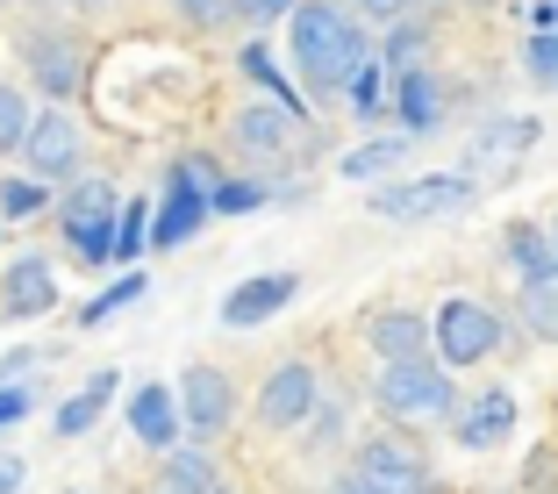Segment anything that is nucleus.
I'll list each match as a JSON object with an SVG mask.
<instances>
[{
    "mask_svg": "<svg viewBox=\"0 0 558 494\" xmlns=\"http://www.w3.org/2000/svg\"><path fill=\"white\" fill-rule=\"evenodd\" d=\"M501 258H509L523 280H544V273H558L551 222H509V230H501Z\"/></svg>",
    "mask_w": 558,
    "mask_h": 494,
    "instance_id": "obj_20",
    "label": "nucleus"
},
{
    "mask_svg": "<svg viewBox=\"0 0 558 494\" xmlns=\"http://www.w3.org/2000/svg\"><path fill=\"white\" fill-rule=\"evenodd\" d=\"M15 58H22V72H29L58 108L86 86V44L72 36V22H50V15L22 22V29H15Z\"/></svg>",
    "mask_w": 558,
    "mask_h": 494,
    "instance_id": "obj_3",
    "label": "nucleus"
},
{
    "mask_svg": "<svg viewBox=\"0 0 558 494\" xmlns=\"http://www.w3.org/2000/svg\"><path fill=\"white\" fill-rule=\"evenodd\" d=\"M230 136H236L244 158H287V144L301 136V116H294V108H279V100H251L244 116L230 122Z\"/></svg>",
    "mask_w": 558,
    "mask_h": 494,
    "instance_id": "obj_17",
    "label": "nucleus"
},
{
    "mask_svg": "<svg viewBox=\"0 0 558 494\" xmlns=\"http://www.w3.org/2000/svg\"><path fill=\"white\" fill-rule=\"evenodd\" d=\"M294 294H301L294 273H251V280H236L230 294H222V309H215V315H222V329H258V323H272Z\"/></svg>",
    "mask_w": 558,
    "mask_h": 494,
    "instance_id": "obj_14",
    "label": "nucleus"
},
{
    "mask_svg": "<svg viewBox=\"0 0 558 494\" xmlns=\"http://www.w3.org/2000/svg\"><path fill=\"white\" fill-rule=\"evenodd\" d=\"M451 437H459V451H494V445H509V437H515V395H509V387H480V395L459 409Z\"/></svg>",
    "mask_w": 558,
    "mask_h": 494,
    "instance_id": "obj_16",
    "label": "nucleus"
},
{
    "mask_svg": "<svg viewBox=\"0 0 558 494\" xmlns=\"http://www.w3.org/2000/svg\"><path fill=\"white\" fill-rule=\"evenodd\" d=\"M29 409H36L29 379H8V387H0V437H8L15 423H29Z\"/></svg>",
    "mask_w": 558,
    "mask_h": 494,
    "instance_id": "obj_34",
    "label": "nucleus"
},
{
    "mask_svg": "<svg viewBox=\"0 0 558 494\" xmlns=\"http://www.w3.org/2000/svg\"><path fill=\"white\" fill-rule=\"evenodd\" d=\"M215 215V186L194 180L180 158L165 172V194H158V215H150V251H180L186 237H201V222Z\"/></svg>",
    "mask_w": 558,
    "mask_h": 494,
    "instance_id": "obj_7",
    "label": "nucleus"
},
{
    "mask_svg": "<svg viewBox=\"0 0 558 494\" xmlns=\"http://www.w3.org/2000/svg\"><path fill=\"white\" fill-rule=\"evenodd\" d=\"M365 345L379 351V365H409V359L437 351V329L415 309H379V315H365Z\"/></svg>",
    "mask_w": 558,
    "mask_h": 494,
    "instance_id": "obj_15",
    "label": "nucleus"
},
{
    "mask_svg": "<svg viewBox=\"0 0 558 494\" xmlns=\"http://www.w3.org/2000/svg\"><path fill=\"white\" fill-rule=\"evenodd\" d=\"M172 387H180L186 445H215V437L236 423V387H230V373H222V365H186Z\"/></svg>",
    "mask_w": 558,
    "mask_h": 494,
    "instance_id": "obj_8",
    "label": "nucleus"
},
{
    "mask_svg": "<svg viewBox=\"0 0 558 494\" xmlns=\"http://www.w3.org/2000/svg\"><path fill=\"white\" fill-rule=\"evenodd\" d=\"M44 208H50V186L36 180V172H8V180H0V215H8V222H36Z\"/></svg>",
    "mask_w": 558,
    "mask_h": 494,
    "instance_id": "obj_28",
    "label": "nucleus"
},
{
    "mask_svg": "<svg viewBox=\"0 0 558 494\" xmlns=\"http://www.w3.org/2000/svg\"><path fill=\"white\" fill-rule=\"evenodd\" d=\"M294 8H301V0H236V15H244V22H287Z\"/></svg>",
    "mask_w": 558,
    "mask_h": 494,
    "instance_id": "obj_36",
    "label": "nucleus"
},
{
    "mask_svg": "<svg viewBox=\"0 0 558 494\" xmlns=\"http://www.w3.org/2000/svg\"><path fill=\"white\" fill-rule=\"evenodd\" d=\"M236 72H244V80H251V86H258V94H265V100H279V108H294V116H301V122H308V94H301V86H294V80H287V72H279V58H272V50H265V44H258V36H251V44H244V50H236Z\"/></svg>",
    "mask_w": 558,
    "mask_h": 494,
    "instance_id": "obj_19",
    "label": "nucleus"
},
{
    "mask_svg": "<svg viewBox=\"0 0 558 494\" xmlns=\"http://www.w3.org/2000/svg\"><path fill=\"white\" fill-rule=\"evenodd\" d=\"M50 309H58V273H50V258L22 251V258L0 273V315H8V323H44Z\"/></svg>",
    "mask_w": 558,
    "mask_h": 494,
    "instance_id": "obj_11",
    "label": "nucleus"
},
{
    "mask_svg": "<svg viewBox=\"0 0 558 494\" xmlns=\"http://www.w3.org/2000/svg\"><path fill=\"white\" fill-rule=\"evenodd\" d=\"M130 437L150 451H180L186 445V415H180V387H165V379H144L130 395Z\"/></svg>",
    "mask_w": 558,
    "mask_h": 494,
    "instance_id": "obj_12",
    "label": "nucleus"
},
{
    "mask_svg": "<svg viewBox=\"0 0 558 494\" xmlns=\"http://www.w3.org/2000/svg\"><path fill=\"white\" fill-rule=\"evenodd\" d=\"M329 494H379V487H373V480H359V473H344V480H337Z\"/></svg>",
    "mask_w": 558,
    "mask_h": 494,
    "instance_id": "obj_39",
    "label": "nucleus"
},
{
    "mask_svg": "<svg viewBox=\"0 0 558 494\" xmlns=\"http://www.w3.org/2000/svg\"><path fill=\"white\" fill-rule=\"evenodd\" d=\"M144 294H150V280H144V273H136V265H130V273H116V280L100 287V294L86 301V309L72 315V323H80V329H100V323H116L122 309H136V301H144Z\"/></svg>",
    "mask_w": 558,
    "mask_h": 494,
    "instance_id": "obj_23",
    "label": "nucleus"
},
{
    "mask_svg": "<svg viewBox=\"0 0 558 494\" xmlns=\"http://www.w3.org/2000/svg\"><path fill=\"white\" fill-rule=\"evenodd\" d=\"M29 172L36 180H80V158H86V136H80V122H72V108H44L36 116V130H29Z\"/></svg>",
    "mask_w": 558,
    "mask_h": 494,
    "instance_id": "obj_10",
    "label": "nucleus"
},
{
    "mask_svg": "<svg viewBox=\"0 0 558 494\" xmlns=\"http://www.w3.org/2000/svg\"><path fill=\"white\" fill-rule=\"evenodd\" d=\"M108 401H116V373L100 365V373L86 379L80 395H65V401H58V423H50V430H58V437H86V430L100 423V409H108Z\"/></svg>",
    "mask_w": 558,
    "mask_h": 494,
    "instance_id": "obj_22",
    "label": "nucleus"
},
{
    "mask_svg": "<svg viewBox=\"0 0 558 494\" xmlns=\"http://www.w3.org/2000/svg\"><path fill=\"white\" fill-rule=\"evenodd\" d=\"M359 480H373L379 494H437L429 487V466L415 459L401 437H365L359 445V466H351Z\"/></svg>",
    "mask_w": 558,
    "mask_h": 494,
    "instance_id": "obj_13",
    "label": "nucleus"
},
{
    "mask_svg": "<svg viewBox=\"0 0 558 494\" xmlns=\"http://www.w3.org/2000/svg\"><path fill=\"white\" fill-rule=\"evenodd\" d=\"M423 50H429L423 22H395V36H387V50H379V65H387V72H415V65H423Z\"/></svg>",
    "mask_w": 558,
    "mask_h": 494,
    "instance_id": "obj_32",
    "label": "nucleus"
},
{
    "mask_svg": "<svg viewBox=\"0 0 558 494\" xmlns=\"http://www.w3.org/2000/svg\"><path fill=\"white\" fill-rule=\"evenodd\" d=\"M523 323L537 329V337H551V345H558V273L523 280Z\"/></svg>",
    "mask_w": 558,
    "mask_h": 494,
    "instance_id": "obj_31",
    "label": "nucleus"
},
{
    "mask_svg": "<svg viewBox=\"0 0 558 494\" xmlns=\"http://www.w3.org/2000/svg\"><path fill=\"white\" fill-rule=\"evenodd\" d=\"M365 208L379 222H437V215H459L473 208V172H423V180H395L365 194Z\"/></svg>",
    "mask_w": 558,
    "mask_h": 494,
    "instance_id": "obj_5",
    "label": "nucleus"
},
{
    "mask_svg": "<svg viewBox=\"0 0 558 494\" xmlns=\"http://www.w3.org/2000/svg\"><path fill=\"white\" fill-rule=\"evenodd\" d=\"M180 15L194 29H222V22H236V0H180Z\"/></svg>",
    "mask_w": 558,
    "mask_h": 494,
    "instance_id": "obj_35",
    "label": "nucleus"
},
{
    "mask_svg": "<svg viewBox=\"0 0 558 494\" xmlns=\"http://www.w3.org/2000/svg\"><path fill=\"white\" fill-rule=\"evenodd\" d=\"M315 409H323V379H315L308 359H287V365L265 373V387H258V423L265 430H301V423H315Z\"/></svg>",
    "mask_w": 558,
    "mask_h": 494,
    "instance_id": "obj_9",
    "label": "nucleus"
},
{
    "mask_svg": "<svg viewBox=\"0 0 558 494\" xmlns=\"http://www.w3.org/2000/svg\"><path fill=\"white\" fill-rule=\"evenodd\" d=\"M150 215H158V201H150V194L122 201V222H116V265H122V273L150 251Z\"/></svg>",
    "mask_w": 558,
    "mask_h": 494,
    "instance_id": "obj_27",
    "label": "nucleus"
},
{
    "mask_svg": "<svg viewBox=\"0 0 558 494\" xmlns=\"http://www.w3.org/2000/svg\"><path fill=\"white\" fill-rule=\"evenodd\" d=\"M44 108H29V94H22V80H0V158H15V150H29V130Z\"/></svg>",
    "mask_w": 558,
    "mask_h": 494,
    "instance_id": "obj_26",
    "label": "nucleus"
},
{
    "mask_svg": "<svg viewBox=\"0 0 558 494\" xmlns=\"http://www.w3.org/2000/svg\"><path fill=\"white\" fill-rule=\"evenodd\" d=\"M537 122H530V116H501V122H487V130H480V165H509V158H523V150L530 144H537Z\"/></svg>",
    "mask_w": 558,
    "mask_h": 494,
    "instance_id": "obj_24",
    "label": "nucleus"
},
{
    "mask_svg": "<svg viewBox=\"0 0 558 494\" xmlns=\"http://www.w3.org/2000/svg\"><path fill=\"white\" fill-rule=\"evenodd\" d=\"M0 8H8V0H0Z\"/></svg>",
    "mask_w": 558,
    "mask_h": 494,
    "instance_id": "obj_42",
    "label": "nucleus"
},
{
    "mask_svg": "<svg viewBox=\"0 0 558 494\" xmlns=\"http://www.w3.org/2000/svg\"><path fill=\"white\" fill-rule=\"evenodd\" d=\"M344 100L359 108V116H387V108H395V72L379 65V58H373V65H359V80L344 86Z\"/></svg>",
    "mask_w": 558,
    "mask_h": 494,
    "instance_id": "obj_30",
    "label": "nucleus"
},
{
    "mask_svg": "<svg viewBox=\"0 0 558 494\" xmlns=\"http://www.w3.org/2000/svg\"><path fill=\"white\" fill-rule=\"evenodd\" d=\"M158 487L165 494H222V473H215V459L201 445H180V451H165Z\"/></svg>",
    "mask_w": 558,
    "mask_h": 494,
    "instance_id": "obj_21",
    "label": "nucleus"
},
{
    "mask_svg": "<svg viewBox=\"0 0 558 494\" xmlns=\"http://www.w3.org/2000/svg\"><path fill=\"white\" fill-rule=\"evenodd\" d=\"M409 8H415V0H359V15H365V22H401Z\"/></svg>",
    "mask_w": 558,
    "mask_h": 494,
    "instance_id": "obj_37",
    "label": "nucleus"
},
{
    "mask_svg": "<svg viewBox=\"0 0 558 494\" xmlns=\"http://www.w3.org/2000/svg\"><path fill=\"white\" fill-rule=\"evenodd\" d=\"M409 144H415V136H373V144H351L344 158H337V172H344V180H379V172H395V165L409 158Z\"/></svg>",
    "mask_w": 558,
    "mask_h": 494,
    "instance_id": "obj_25",
    "label": "nucleus"
},
{
    "mask_svg": "<svg viewBox=\"0 0 558 494\" xmlns=\"http://www.w3.org/2000/svg\"><path fill=\"white\" fill-rule=\"evenodd\" d=\"M65 222V251L80 265H116V222H122V194L108 180H72V194L58 201Z\"/></svg>",
    "mask_w": 558,
    "mask_h": 494,
    "instance_id": "obj_4",
    "label": "nucleus"
},
{
    "mask_svg": "<svg viewBox=\"0 0 558 494\" xmlns=\"http://www.w3.org/2000/svg\"><path fill=\"white\" fill-rule=\"evenodd\" d=\"M265 201H279L265 180H251V172H222L215 180V215H258Z\"/></svg>",
    "mask_w": 558,
    "mask_h": 494,
    "instance_id": "obj_29",
    "label": "nucleus"
},
{
    "mask_svg": "<svg viewBox=\"0 0 558 494\" xmlns=\"http://www.w3.org/2000/svg\"><path fill=\"white\" fill-rule=\"evenodd\" d=\"M429 329H437V359L444 365H480V359H494V351H501V315H494L487 301H473V294L437 301Z\"/></svg>",
    "mask_w": 558,
    "mask_h": 494,
    "instance_id": "obj_6",
    "label": "nucleus"
},
{
    "mask_svg": "<svg viewBox=\"0 0 558 494\" xmlns=\"http://www.w3.org/2000/svg\"><path fill=\"white\" fill-rule=\"evenodd\" d=\"M379 409L395 415V423H444V415H459V379L444 359H409V365H379L373 379Z\"/></svg>",
    "mask_w": 558,
    "mask_h": 494,
    "instance_id": "obj_2",
    "label": "nucleus"
},
{
    "mask_svg": "<svg viewBox=\"0 0 558 494\" xmlns=\"http://www.w3.org/2000/svg\"><path fill=\"white\" fill-rule=\"evenodd\" d=\"M551 244H558V215H551Z\"/></svg>",
    "mask_w": 558,
    "mask_h": 494,
    "instance_id": "obj_41",
    "label": "nucleus"
},
{
    "mask_svg": "<svg viewBox=\"0 0 558 494\" xmlns=\"http://www.w3.org/2000/svg\"><path fill=\"white\" fill-rule=\"evenodd\" d=\"M395 116H401V136H429L444 122V80L429 65L395 72Z\"/></svg>",
    "mask_w": 558,
    "mask_h": 494,
    "instance_id": "obj_18",
    "label": "nucleus"
},
{
    "mask_svg": "<svg viewBox=\"0 0 558 494\" xmlns=\"http://www.w3.org/2000/svg\"><path fill=\"white\" fill-rule=\"evenodd\" d=\"M22 480H29V466H22V459H0V494H22Z\"/></svg>",
    "mask_w": 558,
    "mask_h": 494,
    "instance_id": "obj_38",
    "label": "nucleus"
},
{
    "mask_svg": "<svg viewBox=\"0 0 558 494\" xmlns=\"http://www.w3.org/2000/svg\"><path fill=\"white\" fill-rule=\"evenodd\" d=\"M287 50H294V72L308 94H344L359 65H373V36L337 0H301L287 15Z\"/></svg>",
    "mask_w": 558,
    "mask_h": 494,
    "instance_id": "obj_1",
    "label": "nucleus"
},
{
    "mask_svg": "<svg viewBox=\"0 0 558 494\" xmlns=\"http://www.w3.org/2000/svg\"><path fill=\"white\" fill-rule=\"evenodd\" d=\"M65 8H100V0H65Z\"/></svg>",
    "mask_w": 558,
    "mask_h": 494,
    "instance_id": "obj_40",
    "label": "nucleus"
},
{
    "mask_svg": "<svg viewBox=\"0 0 558 494\" xmlns=\"http://www.w3.org/2000/svg\"><path fill=\"white\" fill-rule=\"evenodd\" d=\"M523 72L537 86H558V29H530L523 36Z\"/></svg>",
    "mask_w": 558,
    "mask_h": 494,
    "instance_id": "obj_33",
    "label": "nucleus"
}]
</instances>
